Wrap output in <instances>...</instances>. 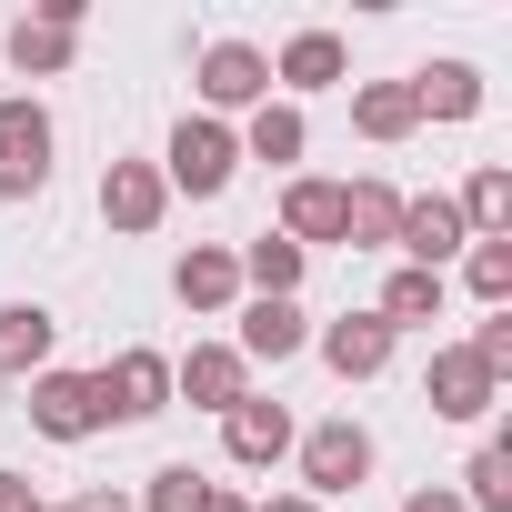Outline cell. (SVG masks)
I'll return each instance as SVG.
<instances>
[{
	"label": "cell",
	"instance_id": "2",
	"mask_svg": "<svg viewBox=\"0 0 512 512\" xmlns=\"http://www.w3.org/2000/svg\"><path fill=\"white\" fill-rule=\"evenodd\" d=\"M292 452H302V492H312V502H332V492H362V482H372V432H362L352 412L312 422Z\"/></svg>",
	"mask_w": 512,
	"mask_h": 512
},
{
	"label": "cell",
	"instance_id": "19",
	"mask_svg": "<svg viewBox=\"0 0 512 512\" xmlns=\"http://www.w3.org/2000/svg\"><path fill=\"white\" fill-rule=\"evenodd\" d=\"M342 71H352L342 31H292V41H282V61H272V81H282V91H332Z\"/></svg>",
	"mask_w": 512,
	"mask_h": 512
},
{
	"label": "cell",
	"instance_id": "15",
	"mask_svg": "<svg viewBox=\"0 0 512 512\" xmlns=\"http://www.w3.org/2000/svg\"><path fill=\"white\" fill-rule=\"evenodd\" d=\"M302 342H312V322H302V302H262V292L241 302V342H231L241 362H292Z\"/></svg>",
	"mask_w": 512,
	"mask_h": 512
},
{
	"label": "cell",
	"instance_id": "24",
	"mask_svg": "<svg viewBox=\"0 0 512 512\" xmlns=\"http://www.w3.org/2000/svg\"><path fill=\"white\" fill-rule=\"evenodd\" d=\"M372 312L392 322V342H402V332H432V322H442V272H392Z\"/></svg>",
	"mask_w": 512,
	"mask_h": 512
},
{
	"label": "cell",
	"instance_id": "31",
	"mask_svg": "<svg viewBox=\"0 0 512 512\" xmlns=\"http://www.w3.org/2000/svg\"><path fill=\"white\" fill-rule=\"evenodd\" d=\"M61 512H141L131 492H81V502H61Z\"/></svg>",
	"mask_w": 512,
	"mask_h": 512
},
{
	"label": "cell",
	"instance_id": "5",
	"mask_svg": "<svg viewBox=\"0 0 512 512\" xmlns=\"http://www.w3.org/2000/svg\"><path fill=\"white\" fill-rule=\"evenodd\" d=\"M392 251H402V272H442L452 251H472V231H462L452 191H422V201H402V231H392Z\"/></svg>",
	"mask_w": 512,
	"mask_h": 512
},
{
	"label": "cell",
	"instance_id": "22",
	"mask_svg": "<svg viewBox=\"0 0 512 512\" xmlns=\"http://www.w3.org/2000/svg\"><path fill=\"white\" fill-rule=\"evenodd\" d=\"M412 101H422V121H472L482 111V71L472 61H432V71H412Z\"/></svg>",
	"mask_w": 512,
	"mask_h": 512
},
{
	"label": "cell",
	"instance_id": "1",
	"mask_svg": "<svg viewBox=\"0 0 512 512\" xmlns=\"http://www.w3.org/2000/svg\"><path fill=\"white\" fill-rule=\"evenodd\" d=\"M231 171H241V131H231V121H211V111H191V121L171 131V151H161V181H171V191H191V201L231 191Z\"/></svg>",
	"mask_w": 512,
	"mask_h": 512
},
{
	"label": "cell",
	"instance_id": "12",
	"mask_svg": "<svg viewBox=\"0 0 512 512\" xmlns=\"http://www.w3.org/2000/svg\"><path fill=\"white\" fill-rule=\"evenodd\" d=\"M312 342H322V362H332L342 382H372V372L392 362V322H382V312H342V322H322Z\"/></svg>",
	"mask_w": 512,
	"mask_h": 512
},
{
	"label": "cell",
	"instance_id": "3",
	"mask_svg": "<svg viewBox=\"0 0 512 512\" xmlns=\"http://www.w3.org/2000/svg\"><path fill=\"white\" fill-rule=\"evenodd\" d=\"M51 191V111L21 91L0 101V201H41Z\"/></svg>",
	"mask_w": 512,
	"mask_h": 512
},
{
	"label": "cell",
	"instance_id": "30",
	"mask_svg": "<svg viewBox=\"0 0 512 512\" xmlns=\"http://www.w3.org/2000/svg\"><path fill=\"white\" fill-rule=\"evenodd\" d=\"M402 512H462V492H442V482H422V492H412Z\"/></svg>",
	"mask_w": 512,
	"mask_h": 512
},
{
	"label": "cell",
	"instance_id": "29",
	"mask_svg": "<svg viewBox=\"0 0 512 512\" xmlns=\"http://www.w3.org/2000/svg\"><path fill=\"white\" fill-rule=\"evenodd\" d=\"M0 512H41V492H31V472H0Z\"/></svg>",
	"mask_w": 512,
	"mask_h": 512
},
{
	"label": "cell",
	"instance_id": "6",
	"mask_svg": "<svg viewBox=\"0 0 512 512\" xmlns=\"http://www.w3.org/2000/svg\"><path fill=\"white\" fill-rule=\"evenodd\" d=\"M251 392V362L231 352V342H191L181 362H171V402H191V412H231Z\"/></svg>",
	"mask_w": 512,
	"mask_h": 512
},
{
	"label": "cell",
	"instance_id": "28",
	"mask_svg": "<svg viewBox=\"0 0 512 512\" xmlns=\"http://www.w3.org/2000/svg\"><path fill=\"white\" fill-rule=\"evenodd\" d=\"M462 282H472V302L502 312V302H512V241H472V251H462Z\"/></svg>",
	"mask_w": 512,
	"mask_h": 512
},
{
	"label": "cell",
	"instance_id": "25",
	"mask_svg": "<svg viewBox=\"0 0 512 512\" xmlns=\"http://www.w3.org/2000/svg\"><path fill=\"white\" fill-rule=\"evenodd\" d=\"M71 51H81V31H61V21H11V61L31 71V81H51V71H71Z\"/></svg>",
	"mask_w": 512,
	"mask_h": 512
},
{
	"label": "cell",
	"instance_id": "26",
	"mask_svg": "<svg viewBox=\"0 0 512 512\" xmlns=\"http://www.w3.org/2000/svg\"><path fill=\"white\" fill-rule=\"evenodd\" d=\"M462 512H512V442H482L462 472Z\"/></svg>",
	"mask_w": 512,
	"mask_h": 512
},
{
	"label": "cell",
	"instance_id": "14",
	"mask_svg": "<svg viewBox=\"0 0 512 512\" xmlns=\"http://www.w3.org/2000/svg\"><path fill=\"white\" fill-rule=\"evenodd\" d=\"M51 342H61V322L41 302H0V382H41L51 372Z\"/></svg>",
	"mask_w": 512,
	"mask_h": 512
},
{
	"label": "cell",
	"instance_id": "27",
	"mask_svg": "<svg viewBox=\"0 0 512 512\" xmlns=\"http://www.w3.org/2000/svg\"><path fill=\"white\" fill-rule=\"evenodd\" d=\"M201 502H211V472L201 462H161L141 482V512H201Z\"/></svg>",
	"mask_w": 512,
	"mask_h": 512
},
{
	"label": "cell",
	"instance_id": "9",
	"mask_svg": "<svg viewBox=\"0 0 512 512\" xmlns=\"http://www.w3.org/2000/svg\"><path fill=\"white\" fill-rule=\"evenodd\" d=\"M422 402H432L442 422H482V412L502 402V382H492L462 342H442V352H432V372H422Z\"/></svg>",
	"mask_w": 512,
	"mask_h": 512
},
{
	"label": "cell",
	"instance_id": "7",
	"mask_svg": "<svg viewBox=\"0 0 512 512\" xmlns=\"http://www.w3.org/2000/svg\"><path fill=\"white\" fill-rule=\"evenodd\" d=\"M201 101H211V121L221 111H262L272 101V61L251 51V41H211L201 51Z\"/></svg>",
	"mask_w": 512,
	"mask_h": 512
},
{
	"label": "cell",
	"instance_id": "32",
	"mask_svg": "<svg viewBox=\"0 0 512 512\" xmlns=\"http://www.w3.org/2000/svg\"><path fill=\"white\" fill-rule=\"evenodd\" d=\"M201 512H251V502H241V492H221V482H211V502H201Z\"/></svg>",
	"mask_w": 512,
	"mask_h": 512
},
{
	"label": "cell",
	"instance_id": "23",
	"mask_svg": "<svg viewBox=\"0 0 512 512\" xmlns=\"http://www.w3.org/2000/svg\"><path fill=\"white\" fill-rule=\"evenodd\" d=\"M452 211H462V231H472V241H512V171H502V161H482V171L462 181V201H452Z\"/></svg>",
	"mask_w": 512,
	"mask_h": 512
},
{
	"label": "cell",
	"instance_id": "16",
	"mask_svg": "<svg viewBox=\"0 0 512 512\" xmlns=\"http://www.w3.org/2000/svg\"><path fill=\"white\" fill-rule=\"evenodd\" d=\"M302 151H312V131H302V111L292 101H262V111H251V131H241V161H262V171H302Z\"/></svg>",
	"mask_w": 512,
	"mask_h": 512
},
{
	"label": "cell",
	"instance_id": "10",
	"mask_svg": "<svg viewBox=\"0 0 512 512\" xmlns=\"http://www.w3.org/2000/svg\"><path fill=\"white\" fill-rule=\"evenodd\" d=\"M221 442H231V462H251V472H272L302 432H292V412L282 402H262V392H241L231 412H221Z\"/></svg>",
	"mask_w": 512,
	"mask_h": 512
},
{
	"label": "cell",
	"instance_id": "11",
	"mask_svg": "<svg viewBox=\"0 0 512 512\" xmlns=\"http://www.w3.org/2000/svg\"><path fill=\"white\" fill-rule=\"evenodd\" d=\"M282 241H292V251H322V241H342V181H322V171H292V181H282Z\"/></svg>",
	"mask_w": 512,
	"mask_h": 512
},
{
	"label": "cell",
	"instance_id": "33",
	"mask_svg": "<svg viewBox=\"0 0 512 512\" xmlns=\"http://www.w3.org/2000/svg\"><path fill=\"white\" fill-rule=\"evenodd\" d=\"M262 512H322V502H312V492H282V502H262Z\"/></svg>",
	"mask_w": 512,
	"mask_h": 512
},
{
	"label": "cell",
	"instance_id": "13",
	"mask_svg": "<svg viewBox=\"0 0 512 512\" xmlns=\"http://www.w3.org/2000/svg\"><path fill=\"white\" fill-rule=\"evenodd\" d=\"M31 422H41L51 442H91V432H101L91 372H41V382H31Z\"/></svg>",
	"mask_w": 512,
	"mask_h": 512
},
{
	"label": "cell",
	"instance_id": "17",
	"mask_svg": "<svg viewBox=\"0 0 512 512\" xmlns=\"http://www.w3.org/2000/svg\"><path fill=\"white\" fill-rule=\"evenodd\" d=\"M171 292L191 302V312H241V262L221 241H201V251H181V272H171Z\"/></svg>",
	"mask_w": 512,
	"mask_h": 512
},
{
	"label": "cell",
	"instance_id": "8",
	"mask_svg": "<svg viewBox=\"0 0 512 512\" xmlns=\"http://www.w3.org/2000/svg\"><path fill=\"white\" fill-rule=\"evenodd\" d=\"M161 211H171V181H161V161H111L101 171V221L111 231H161Z\"/></svg>",
	"mask_w": 512,
	"mask_h": 512
},
{
	"label": "cell",
	"instance_id": "20",
	"mask_svg": "<svg viewBox=\"0 0 512 512\" xmlns=\"http://www.w3.org/2000/svg\"><path fill=\"white\" fill-rule=\"evenodd\" d=\"M402 231V191L392 181H342V241L352 251H392Z\"/></svg>",
	"mask_w": 512,
	"mask_h": 512
},
{
	"label": "cell",
	"instance_id": "21",
	"mask_svg": "<svg viewBox=\"0 0 512 512\" xmlns=\"http://www.w3.org/2000/svg\"><path fill=\"white\" fill-rule=\"evenodd\" d=\"M352 131H362V141H412V131H422L412 81H362V91H352Z\"/></svg>",
	"mask_w": 512,
	"mask_h": 512
},
{
	"label": "cell",
	"instance_id": "18",
	"mask_svg": "<svg viewBox=\"0 0 512 512\" xmlns=\"http://www.w3.org/2000/svg\"><path fill=\"white\" fill-rule=\"evenodd\" d=\"M231 262H241V292H262V302H292V292H302V272H312V251H292L282 231H262V241H241Z\"/></svg>",
	"mask_w": 512,
	"mask_h": 512
},
{
	"label": "cell",
	"instance_id": "4",
	"mask_svg": "<svg viewBox=\"0 0 512 512\" xmlns=\"http://www.w3.org/2000/svg\"><path fill=\"white\" fill-rule=\"evenodd\" d=\"M91 402H101V422H161L171 412V362L161 352H111L91 372Z\"/></svg>",
	"mask_w": 512,
	"mask_h": 512
}]
</instances>
